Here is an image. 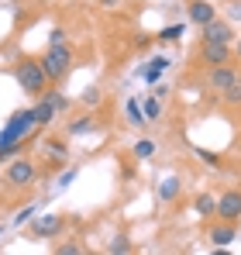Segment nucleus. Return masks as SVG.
<instances>
[{
  "label": "nucleus",
  "instance_id": "nucleus-30",
  "mask_svg": "<svg viewBox=\"0 0 241 255\" xmlns=\"http://www.w3.org/2000/svg\"><path fill=\"white\" fill-rule=\"evenodd\" d=\"M235 59H238V62H241V35H238V38H235Z\"/></svg>",
  "mask_w": 241,
  "mask_h": 255
},
{
  "label": "nucleus",
  "instance_id": "nucleus-33",
  "mask_svg": "<svg viewBox=\"0 0 241 255\" xmlns=\"http://www.w3.org/2000/svg\"><path fill=\"white\" fill-rule=\"evenodd\" d=\"M210 255H231V249H214Z\"/></svg>",
  "mask_w": 241,
  "mask_h": 255
},
{
  "label": "nucleus",
  "instance_id": "nucleus-24",
  "mask_svg": "<svg viewBox=\"0 0 241 255\" xmlns=\"http://www.w3.org/2000/svg\"><path fill=\"white\" fill-rule=\"evenodd\" d=\"M80 100H83V107H97V104L104 100V90H100V86H90V90L83 93Z\"/></svg>",
  "mask_w": 241,
  "mask_h": 255
},
{
  "label": "nucleus",
  "instance_id": "nucleus-20",
  "mask_svg": "<svg viewBox=\"0 0 241 255\" xmlns=\"http://www.w3.org/2000/svg\"><path fill=\"white\" fill-rule=\"evenodd\" d=\"M176 197H179V179H176V176H169V179L162 183V190H159V200L169 204V200H176Z\"/></svg>",
  "mask_w": 241,
  "mask_h": 255
},
{
  "label": "nucleus",
  "instance_id": "nucleus-27",
  "mask_svg": "<svg viewBox=\"0 0 241 255\" xmlns=\"http://www.w3.org/2000/svg\"><path fill=\"white\" fill-rule=\"evenodd\" d=\"M73 179H76V169H66L62 176H59V183H55V186H59V190H66V186H69Z\"/></svg>",
  "mask_w": 241,
  "mask_h": 255
},
{
  "label": "nucleus",
  "instance_id": "nucleus-11",
  "mask_svg": "<svg viewBox=\"0 0 241 255\" xmlns=\"http://www.w3.org/2000/svg\"><path fill=\"white\" fill-rule=\"evenodd\" d=\"M186 14H190V21L200 24V28H207L210 21H217V7H214V0H190V3H186Z\"/></svg>",
  "mask_w": 241,
  "mask_h": 255
},
{
  "label": "nucleus",
  "instance_id": "nucleus-14",
  "mask_svg": "<svg viewBox=\"0 0 241 255\" xmlns=\"http://www.w3.org/2000/svg\"><path fill=\"white\" fill-rule=\"evenodd\" d=\"M97 128V121H93V114H83V118H76V121H69V128H66V134L69 138H76V134H90Z\"/></svg>",
  "mask_w": 241,
  "mask_h": 255
},
{
  "label": "nucleus",
  "instance_id": "nucleus-6",
  "mask_svg": "<svg viewBox=\"0 0 241 255\" xmlns=\"http://www.w3.org/2000/svg\"><path fill=\"white\" fill-rule=\"evenodd\" d=\"M238 73H241V69L235 66V62H228V66H214V69H207V86H210L214 93L224 97L231 86L238 83Z\"/></svg>",
  "mask_w": 241,
  "mask_h": 255
},
{
  "label": "nucleus",
  "instance_id": "nucleus-9",
  "mask_svg": "<svg viewBox=\"0 0 241 255\" xmlns=\"http://www.w3.org/2000/svg\"><path fill=\"white\" fill-rule=\"evenodd\" d=\"M217 217L221 221H238L241 217V190H228V193H221L217 197Z\"/></svg>",
  "mask_w": 241,
  "mask_h": 255
},
{
  "label": "nucleus",
  "instance_id": "nucleus-18",
  "mask_svg": "<svg viewBox=\"0 0 241 255\" xmlns=\"http://www.w3.org/2000/svg\"><path fill=\"white\" fill-rule=\"evenodd\" d=\"M155 152H159V145H155L152 138H138V141H134V148H131V155H134V159H152Z\"/></svg>",
  "mask_w": 241,
  "mask_h": 255
},
{
  "label": "nucleus",
  "instance_id": "nucleus-25",
  "mask_svg": "<svg viewBox=\"0 0 241 255\" xmlns=\"http://www.w3.org/2000/svg\"><path fill=\"white\" fill-rule=\"evenodd\" d=\"M169 66H172V59H169V55H155V59H152V66H148V69H155V73H165V69H169Z\"/></svg>",
  "mask_w": 241,
  "mask_h": 255
},
{
  "label": "nucleus",
  "instance_id": "nucleus-22",
  "mask_svg": "<svg viewBox=\"0 0 241 255\" xmlns=\"http://www.w3.org/2000/svg\"><path fill=\"white\" fill-rule=\"evenodd\" d=\"M221 100H224L228 107H241V73H238V83L231 86V90H228V93H224Z\"/></svg>",
  "mask_w": 241,
  "mask_h": 255
},
{
  "label": "nucleus",
  "instance_id": "nucleus-23",
  "mask_svg": "<svg viewBox=\"0 0 241 255\" xmlns=\"http://www.w3.org/2000/svg\"><path fill=\"white\" fill-rule=\"evenodd\" d=\"M38 214V204H28V207H21V211L14 214V228H21V224H28L31 217Z\"/></svg>",
  "mask_w": 241,
  "mask_h": 255
},
{
  "label": "nucleus",
  "instance_id": "nucleus-3",
  "mask_svg": "<svg viewBox=\"0 0 241 255\" xmlns=\"http://www.w3.org/2000/svg\"><path fill=\"white\" fill-rule=\"evenodd\" d=\"M69 66H73V48H69V42H48L45 55H41V69H45L48 83H62L66 73H69Z\"/></svg>",
  "mask_w": 241,
  "mask_h": 255
},
{
  "label": "nucleus",
  "instance_id": "nucleus-12",
  "mask_svg": "<svg viewBox=\"0 0 241 255\" xmlns=\"http://www.w3.org/2000/svg\"><path fill=\"white\" fill-rule=\"evenodd\" d=\"M200 59L214 69V66H228L231 62V45H207L200 42Z\"/></svg>",
  "mask_w": 241,
  "mask_h": 255
},
{
  "label": "nucleus",
  "instance_id": "nucleus-34",
  "mask_svg": "<svg viewBox=\"0 0 241 255\" xmlns=\"http://www.w3.org/2000/svg\"><path fill=\"white\" fill-rule=\"evenodd\" d=\"M0 235H3V224H0Z\"/></svg>",
  "mask_w": 241,
  "mask_h": 255
},
{
  "label": "nucleus",
  "instance_id": "nucleus-15",
  "mask_svg": "<svg viewBox=\"0 0 241 255\" xmlns=\"http://www.w3.org/2000/svg\"><path fill=\"white\" fill-rule=\"evenodd\" d=\"M193 207L200 217H217V197H210V193H200L197 200H193Z\"/></svg>",
  "mask_w": 241,
  "mask_h": 255
},
{
  "label": "nucleus",
  "instance_id": "nucleus-13",
  "mask_svg": "<svg viewBox=\"0 0 241 255\" xmlns=\"http://www.w3.org/2000/svg\"><path fill=\"white\" fill-rule=\"evenodd\" d=\"M41 152H45V159L55 162V166L69 159V145H66L62 138H45V141H41Z\"/></svg>",
  "mask_w": 241,
  "mask_h": 255
},
{
  "label": "nucleus",
  "instance_id": "nucleus-19",
  "mask_svg": "<svg viewBox=\"0 0 241 255\" xmlns=\"http://www.w3.org/2000/svg\"><path fill=\"white\" fill-rule=\"evenodd\" d=\"M107 255H131V238H127L124 231H120V235H114V242H111Z\"/></svg>",
  "mask_w": 241,
  "mask_h": 255
},
{
  "label": "nucleus",
  "instance_id": "nucleus-4",
  "mask_svg": "<svg viewBox=\"0 0 241 255\" xmlns=\"http://www.w3.org/2000/svg\"><path fill=\"white\" fill-rule=\"evenodd\" d=\"M14 76H17V86L28 93V97H41L45 90H48V76H45V69H41V59H21L17 66H14Z\"/></svg>",
  "mask_w": 241,
  "mask_h": 255
},
{
  "label": "nucleus",
  "instance_id": "nucleus-29",
  "mask_svg": "<svg viewBox=\"0 0 241 255\" xmlns=\"http://www.w3.org/2000/svg\"><path fill=\"white\" fill-rule=\"evenodd\" d=\"M48 42H66V31H62V28H52V35H48Z\"/></svg>",
  "mask_w": 241,
  "mask_h": 255
},
{
  "label": "nucleus",
  "instance_id": "nucleus-21",
  "mask_svg": "<svg viewBox=\"0 0 241 255\" xmlns=\"http://www.w3.org/2000/svg\"><path fill=\"white\" fill-rule=\"evenodd\" d=\"M183 38V24H165L159 31V42L162 45H172V42H179Z\"/></svg>",
  "mask_w": 241,
  "mask_h": 255
},
{
  "label": "nucleus",
  "instance_id": "nucleus-2",
  "mask_svg": "<svg viewBox=\"0 0 241 255\" xmlns=\"http://www.w3.org/2000/svg\"><path fill=\"white\" fill-rule=\"evenodd\" d=\"M66 111H69V97H66L62 90H55V86H48L38 100H35V107H31L38 128H48L55 118H66Z\"/></svg>",
  "mask_w": 241,
  "mask_h": 255
},
{
  "label": "nucleus",
  "instance_id": "nucleus-10",
  "mask_svg": "<svg viewBox=\"0 0 241 255\" xmlns=\"http://www.w3.org/2000/svg\"><path fill=\"white\" fill-rule=\"evenodd\" d=\"M207 238L214 242V249H231V245H235V238H238V228H235L231 221H217V224H210Z\"/></svg>",
  "mask_w": 241,
  "mask_h": 255
},
{
  "label": "nucleus",
  "instance_id": "nucleus-1",
  "mask_svg": "<svg viewBox=\"0 0 241 255\" xmlns=\"http://www.w3.org/2000/svg\"><path fill=\"white\" fill-rule=\"evenodd\" d=\"M35 128H38V125H35L31 107H28V111H14V114H10V121L3 125V131H0V162H7Z\"/></svg>",
  "mask_w": 241,
  "mask_h": 255
},
{
  "label": "nucleus",
  "instance_id": "nucleus-16",
  "mask_svg": "<svg viewBox=\"0 0 241 255\" xmlns=\"http://www.w3.org/2000/svg\"><path fill=\"white\" fill-rule=\"evenodd\" d=\"M141 114H145V121H162V100L159 97H141Z\"/></svg>",
  "mask_w": 241,
  "mask_h": 255
},
{
  "label": "nucleus",
  "instance_id": "nucleus-8",
  "mask_svg": "<svg viewBox=\"0 0 241 255\" xmlns=\"http://www.w3.org/2000/svg\"><path fill=\"white\" fill-rule=\"evenodd\" d=\"M62 228H66V217L62 214H45V217H35L31 221V235L35 238H55Z\"/></svg>",
  "mask_w": 241,
  "mask_h": 255
},
{
  "label": "nucleus",
  "instance_id": "nucleus-7",
  "mask_svg": "<svg viewBox=\"0 0 241 255\" xmlns=\"http://www.w3.org/2000/svg\"><path fill=\"white\" fill-rule=\"evenodd\" d=\"M203 35H200V42H207V45H231V38H235V24L231 21H210L207 28H200Z\"/></svg>",
  "mask_w": 241,
  "mask_h": 255
},
{
  "label": "nucleus",
  "instance_id": "nucleus-17",
  "mask_svg": "<svg viewBox=\"0 0 241 255\" xmlns=\"http://www.w3.org/2000/svg\"><path fill=\"white\" fill-rule=\"evenodd\" d=\"M124 114H127V125H131V128H141V125H145V114H141V100H134V97H131V100L124 104Z\"/></svg>",
  "mask_w": 241,
  "mask_h": 255
},
{
  "label": "nucleus",
  "instance_id": "nucleus-28",
  "mask_svg": "<svg viewBox=\"0 0 241 255\" xmlns=\"http://www.w3.org/2000/svg\"><path fill=\"white\" fill-rule=\"evenodd\" d=\"M197 159H203V162H210V166H217L221 159L214 155V152H203V148H197Z\"/></svg>",
  "mask_w": 241,
  "mask_h": 255
},
{
  "label": "nucleus",
  "instance_id": "nucleus-5",
  "mask_svg": "<svg viewBox=\"0 0 241 255\" xmlns=\"http://www.w3.org/2000/svg\"><path fill=\"white\" fill-rule=\"evenodd\" d=\"M35 179H38V166H35L28 155L7 162V169H3V183H7L10 190H28V186H35Z\"/></svg>",
  "mask_w": 241,
  "mask_h": 255
},
{
  "label": "nucleus",
  "instance_id": "nucleus-31",
  "mask_svg": "<svg viewBox=\"0 0 241 255\" xmlns=\"http://www.w3.org/2000/svg\"><path fill=\"white\" fill-rule=\"evenodd\" d=\"M231 17H235V21H241V3H235V10H231Z\"/></svg>",
  "mask_w": 241,
  "mask_h": 255
},
{
  "label": "nucleus",
  "instance_id": "nucleus-32",
  "mask_svg": "<svg viewBox=\"0 0 241 255\" xmlns=\"http://www.w3.org/2000/svg\"><path fill=\"white\" fill-rule=\"evenodd\" d=\"M100 7H118V0H97Z\"/></svg>",
  "mask_w": 241,
  "mask_h": 255
},
{
  "label": "nucleus",
  "instance_id": "nucleus-26",
  "mask_svg": "<svg viewBox=\"0 0 241 255\" xmlns=\"http://www.w3.org/2000/svg\"><path fill=\"white\" fill-rule=\"evenodd\" d=\"M55 255H83V249L76 245V242H66V245H59V249H55Z\"/></svg>",
  "mask_w": 241,
  "mask_h": 255
}]
</instances>
